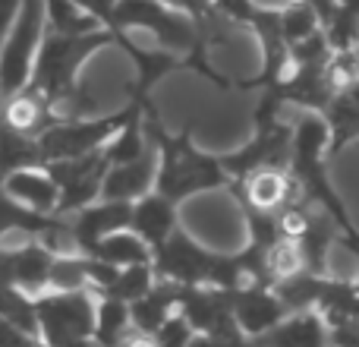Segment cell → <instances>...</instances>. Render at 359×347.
Masks as SVG:
<instances>
[{
	"label": "cell",
	"instance_id": "39",
	"mask_svg": "<svg viewBox=\"0 0 359 347\" xmlns=\"http://www.w3.org/2000/svg\"><path fill=\"white\" fill-rule=\"evenodd\" d=\"M0 107H4V98H0Z\"/></svg>",
	"mask_w": 359,
	"mask_h": 347
},
{
	"label": "cell",
	"instance_id": "26",
	"mask_svg": "<svg viewBox=\"0 0 359 347\" xmlns=\"http://www.w3.org/2000/svg\"><path fill=\"white\" fill-rule=\"evenodd\" d=\"M92 291L88 281V256L86 253H57L50 266V284L48 291Z\"/></svg>",
	"mask_w": 359,
	"mask_h": 347
},
{
	"label": "cell",
	"instance_id": "1",
	"mask_svg": "<svg viewBox=\"0 0 359 347\" xmlns=\"http://www.w3.org/2000/svg\"><path fill=\"white\" fill-rule=\"evenodd\" d=\"M145 126H149L151 139L158 145V155H161L155 190L164 192L168 199H174L177 205L189 196H198V192L224 190V186L233 183V177L227 174L221 158L208 155V152H202L192 143L189 126H183L177 133L164 130L151 101H145Z\"/></svg>",
	"mask_w": 359,
	"mask_h": 347
},
{
	"label": "cell",
	"instance_id": "12",
	"mask_svg": "<svg viewBox=\"0 0 359 347\" xmlns=\"http://www.w3.org/2000/svg\"><path fill=\"white\" fill-rule=\"evenodd\" d=\"M252 347H331V322L322 310L290 313L265 335L252 338Z\"/></svg>",
	"mask_w": 359,
	"mask_h": 347
},
{
	"label": "cell",
	"instance_id": "4",
	"mask_svg": "<svg viewBox=\"0 0 359 347\" xmlns=\"http://www.w3.org/2000/svg\"><path fill=\"white\" fill-rule=\"evenodd\" d=\"M149 32L158 41V48L177 51V54H189L198 44V25L189 13L177 10V6L164 4V0H120L117 13H114L111 32L114 38H123L126 32Z\"/></svg>",
	"mask_w": 359,
	"mask_h": 347
},
{
	"label": "cell",
	"instance_id": "3",
	"mask_svg": "<svg viewBox=\"0 0 359 347\" xmlns=\"http://www.w3.org/2000/svg\"><path fill=\"white\" fill-rule=\"evenodd\" d=\"M38 306V338L50 347H98V294L95 291H44L35 297Z\"/></svg>",
	"mask_w": 359,
	"mask_h": 347
},
{
	"label": "cell",
	"instance_id": "37",
	"mask_svg": "<svg viewBox=\"0 0 359 347\" xmlns=\"http://www.w3.org/2000/svg\"><path fill=\"white\" fill-rule=\"evenodd\" d=\"M341 4H344V6H347V10H350V13H356V16H359V0H341Z\"/></svg>",
	"mask_w": 359,
	"mask_h": 347
},
{
	"label": "cell",
	"instance_id": "27",
	"mask_svg": "<svg viewBox=\"0 0 359 347\" xmlns=\"http://www.w3.org/2000/svg\"><path fill=\"white\" fill-rule=\"evenodd\" d=\"M299 272H309L299 240H293V237L274 240L271 247H268V275H271V281L278 284V281H287Z\"/></svg>",
	"mask_w": 359,
	"mask_h": 347
},
{
	"label": "cell",
	"instance_id": "10",
	"mask_svg": "<svg viewBox=\"0 0 359 347\" xmlns=\"http://www.w3.org/2000/svg\"><path fill=\"white\" fill-rule=\"evenodd\" d=\"M230 303H233L236 325L246 332L249 341L259 338V335H265V332L274 329L280 319L290 316V310L284 306V300H280L278 294H274V287H268V284L236 287V291L230 294Z\"/></svg>",
	"mask_w": 359,
	"mask_h": 347
},
{
	"label": "cell",
	"instance_id": "29",
	"mask_svg": "<svg viewBox=\"0 0 359 347\" xmlns=\"http://www.w3.org/2000/svg\"><path fill=\"white\" fill-rule=\"evenodd\" d=\"M280 29H284L287 44H299L322 32V22L309 0H290L287 6H280Z\"/></svg>",
	"mask_w": 359,
	"mask_h": 347
},
{
	"label": "cell",
	"instance_id": "25",
	"mask_svg": "<svg viewBox=\"0 0 359 347\" xmlns=\"http://www.w3.org/2000/svg\"><path fill=\"white\" fill-rule=\"evenodd\" d=\"M44 13H48V29L60 32V35H86V32L104 29L76 0H44Z\"/></svg>",
	"mask_w": 359,
	"mask_h": 347
},
{
	"label": "cell",
	"instance_id": "20",
	"mask_svg": "<svg viewBox=\"0 0 359 347\" xmlns=\"http://www.w3.org/2000/svg\"><path fill=\"white\" fill-rule=\"evenodd\" d=\"M22 168H44L41 139L0 120V180Z\"/></svg>",
	"mask_w": 359,
	"mask_h": 347
},
{
	"label": "cell",
	"instance_id": "6",
	"mask_svg": "<svg viewBox=\"0 0 359 347\" xmlns=\"http://www.w3.org/2000/svg\"><path fill=\"white\" fill-rule=\"evenodd\" d=\"M139 101H130L120 111L104 114V117H79V120H57L50 130H44L41 136V152L44 164L50 162H67V158H82L88 152H98L117 136L126 126V120L139 111Z\"/></svg>",
	"mask_w": 359,
	"mask_h": 347
},
{
	"label": "cell",
	"instance_id": "21",
	"mask_svg": "<svg viewBox=\"0 0 359 347\" xmlns=\"http://www.w3.org/2000/svg\"><path fill=\"white\" fill-rule=\"evenodd\" d=\"M312 10L318 13L322 32L328 35L334 51H353L359 41V16L350 13L341 0H309Z\"/></svg>",
	"mask_w": 359,
	"mask_h": 347
},
{
	"label": "cell",
	"instance_id": "22",
	"mask_svg": "<svg viewBox=\"0 0 359 347\" xmlns=\"http://www.w3.org/2000/svg\"><path fill=\"white\" fill-rule=\"evenodd\" d=\"M88 256H98V259L114 262V266H120V268L142 266V262H155V249H151L133 228L117 230V234L98 240L92 249H88Z\"/></svg>",
	"mask_w": 359,
	"mask_h": 347
},
{
	"label": "cell",
	"instance_id": "35",
	"mask_svg": "<svg viewBox=\"0 0 359 347\" xmlns=\"http://www.w3.org/2000/svg\"><path fill=\"white\" fill-rule=\"evenodd\" d=\"M19 10H22V0H0V44L6 41L13 22L19 19Z\"/></svg>",
	"mask_w": 359,
	"mask_h": 347
},
{
	"label": "cell",
	"instance_id": "24",
	"mask_svg": "<svg viewBox=\"0 0 359 347\" xmlns=\"http://www.w3.org/2000/svg\"><path fill=\"white\" fill-rule=\"evenodd\" d=\"M133 329V310L126 300L98 297V322H95V344L117 347Z\"/></svg>",
	"mask_w": 359,
	"mask_h": 347
},
{
	"label": "cell",
	"instance_id": "16",
	"mask_svg": "<svg viewBox=\"0 0 359 347\" xmlns=\"http://www.w3.org/2000/svg\"><path fill=\"white\" fill-rule=\"evenodd\" d=\"M0 120H6L10 126L29 133V136H41V133L50 130L60 117H57V111H54V101H50L41 89L25 86V89H19L16 95H10V98L4 101V107H0Z\"/></svg>",
	"mask_w": 359,
	"mask_h": 347
},
{
	"label": "cell",
	"instance_id": "31",
	"mask_svg": "<svg viewBox=\"0 0 359 347\" xmlns=\"http://www.w3.org/2000/svg\"><path fill=\"white\" fill-rule=\"evenodd\" d=\"M196 335H198L196 325L183 316V310H174L168 316V322L155 332V341H158V347H189Z\"/></svg>",
	"mask_w": 359,
	"mask_h": 347
},
{
	"label": "cell",
	"instance_id": "36",
	"mask_svg": "<svg viewBox=\"0 0 359 347\" xmlns=\"http://www.w3.org/2000/svg\"><path fill=\"white\" fill-rule=\"evenodd\" d=\"M117 347H158V341H155V335H149V332H142V329H136V325H133V329L126 332V338Z\"/></svg>",
	"mask_w": 359,
	"mask_h": 347
},
{
	"label": "cell",
	"instance_id": "40",
	"mask_svg": "<svg viewBox=\"0 0 359 347\" xmlns=\"http://www.w3.org/2000/svg\"><path fill=\"white\" fill-rule=\"evenodd\" d=\"M331 347H337V344H331Z\"/></svg>",
	"mask_w": 359,
	"mask_h": 347
},
{
	"label": "cell",
	"instance_id": "32",
	"mask_svg": "<svg viewBox=\"0 0 359 347\" xmlns=\"http://www.w3.org/2000/svg\"><path fill=\"white\" fill-rule=\"evenodd\" d=\"M215 10L221 13L224 19H230L233 25H252V19L259 16L262 6L255 0H211Z\"/></svg>",
	"mask_w": 359,
	"mask_h": 347
},
{
	"label": "cell",
	"instance_id": "11",
	"mask_svg": "<svg viewBox=\"0 0 359 347\" xmlns=\"http://www.w3.org/2000/svg\"><path fill=\"white\" fill-rule=\"evenodd\" d=\"M69 224H73L76 247H79L82 253H88L98 240L130 228L133 224V202H123V199H98V202L86 205L82 211L69 215Z\"/></svg>",
	"mask_w": 359,
	"mask_h": 347
},
{
	"label": "cell",
	"instance_id": "34",
	"mask_svg": "<svg viewBox=\"0 0 359 347\" xmlns=\"http://www.w3.org/2000/svg\"><path fill=\"white\" fill-rule=\"evenodd\" d=\"M76 4H79L82 10L88 13V16L98 19L104 29H111L114 13H117V4H120V0H76Z\"/></svg>",
	"mask_w": 359,
	"mask_h": 347
},
{
	"label": "cell",
	"instance_id": "33",
	"mask_svg": "<svg viewBox=\"0 0 359 347\" xmlns=\"http://www.w3.org/2000/svg\"><path fill=\"white\" fill-rule=\"evenodd\" d=\"M189 347H252V341H249L243 332H217V335L198 332Z\"/></svg>",
	"mask_w": 359,
	"mask_h": 347
},
{
	"label": "cell",
	"instance_id": "17",
	"mask_svg": "<svg viewBox=\"0 0 359 347\" xmlns=\"http://www.w3.org/2000/svg\"><path fill=\"white\" fill-rule=\"evenodd\" d=\"M4 190L13 199H19L22 205L41 211V215H57V205H60V183L50 177L48 168H22L6 174Z\"/></svg>",
	"mask_w": 359,
	"mask_h": 347
},
{
	"label": "cell",
	"instance_id": "15",
	"mask_svg": "<svg viewBox=\"0 0 359 347\" xmlns=\"http://www.w3.org/2000/svg\"><path fill=\"white\" fill-rule=\"evenodd\" d=\"M130 228L136 230V234L142 237L151 249L164 247V243L174 237V230L180 228L177 202H174V199H168L164 192L151 190L149 196H142V199H136V202H133V224H130Z\"/></svg>",
	"mask_w": 359,
	"mask_h": 347
},
{
	"label": "cell",
	"instance_id": "23",
	"mask_svg": "<svg viewBox=\"0 0 359 347\" xmlns=\"http://www.w3.org/2000/svg\"><path fill=\"white\" fill-rule=\"evenodd\" d=\"M325 120L331 126V143H328V158L341 155L350 143L359 139V105L350 95H337L328 107H325Z\"/></svg>",
	"mask_w": 359,
	"mask_h": 347
},
{
	"label": "cell",
	"instance_id": "18",
	"mask_svg": "<svg viewBox=\"0 0 359 347\" xmlns=\"http://www.w3.org/2000/svg\"><path fill=\"white\" fill-rule=\"evenodd\" d=\"M69 228V218L60 215H41V211L22 205L19 199H13L0 183V240L16 234H32V237H48L54 230Z\"/></svg>",
	"mask_w": 359,
	"mask_h": 347
},
{
	"label": "cell",
	"instance_id": "9",
	"mask_svg": "<svg viewBox=\"0 0 359 347\" xmlns=\"http://www.w3.org/2000/svg\"><path fill=\"white\" fill-rule=\"evenodd\" d=\"M230 186L236 192V202L252 205V209L262 211H280L284 205L306 199L303 186L293 177L290 168H259L246 174L243 180H233Z\"/></svg>",
	"mask_w": 359,
	"mask_h": 347
},
{
	"label": "cell",
	"instance_id": "30",
	"mask_svg": "<svg viewBox=\"0 0 359 347\" xmlns=\"http://www.w3.org/2000/svg\"><path fill=\"white\" fill-rule=\"evenodd\" d=\"M325 79L334 95H347L359 82V60L353 51H334L325 63Z\"/></svg>",
	"mask_w": 359,
	"mask_h": 347
},
{
	"label": "cell",
	"instance_id": "2",
	"mask_svg": "<svg viewBox=\"0 0 359 347\" xmlns=\"http://www.w3.org/2000/svg\"><path fill=\"white\" fill-rule=\"evenodd\" d=\"M117 44L111 29L86 32V35H60V32H44V41L38 48V60L32 70L29 86L41 89L50 101L67 98L79 89V73L101 48Z\"/></svg>",
	"mask_w": 359,
	"mask_h": 347
},
{
	"label": "cell",
	"instance_id": "38",
	"mask_svg": "<svg viewBox=\"0 0 359 347\" xmlns=\"http://www.w3.org/2000/svg\"><path fill=\"white\" fill-rule=\"evenodd\" d=\"M35 347H50V344H44V341H38V344H35Z\"/></svg>",
	"mask_w": 359,
	"mask_h": 347
},
{
	"label": "cell",
	"instance_id": "19",
	"mask_svg": "<svg viewBox=\"0 0 359 347\" xmlns=\"http://www.w3.org/2000/svg\"><path fill=\"white\" fill-rule=\"evenodd\" d=\"M130 310H133V325L149 332V335H155V332L168 322L170 313L180 310V284L158 278L155 287H151L145 297H139L136 303H130Z\"/></svg>",
	"mask_w": 359,
	"mask_h": 347
},
{
	"label": "cell",
	"instance_id": "8",
	"mask_svg": "<svg viewBox=\"0 0 359 347\" xmlns=\"http://www.w3.org/2000/svg\"><path fill=\"white\" fill-rule=\"evenodd\" d=\"M293 158V126H287L280 117L255 120V133L246 145L224 155V168L233 180H243L246 174L259 168H290Z\"/></svg>",
	"mask_w": 359,
	"mask_h": 347
},
{
	"label": "cell",
	"instance_id": "28",
	"mask_svg": "<svg viewBox=\"0 0 359 347\" xmlns=\"http://www.w3.org/2000/svg\"><path fill=\"white\" fill-rule=\"evenodd\" d=\"M155 281H158L155 262L126 266V268H120V278L111 284V291L101 294V297H117V300H126V303H136L139 297H145L155 287Z\"/></svg>",
	"mask_w": 359,
	"mask_h": 347
},
{
	"label": "cell",
	"instance_id": "14",
	"mask_svg": "<svg viewBox=\"0 0 359 347\" xmlns=\"http://www.w3.org/2000/svg\"><path fill=\"white\" fill-rule=\"evenodd\" d=\"M117 44L130 54V60L136 63V82H133V98L130 101H139V105L149 101L151 89H155L168 73H174V70H186V57L177 54V51H168V48L145 51V48H139L130 35H123Z\"/></svg>",
	"mask_w": 359,
	"mask_h": 347
},
{
	"label": "cell",
	"instance_id": "13",
	"mask_svg": "<svg viewBox=\"0 0 359 347\" xmlns=\"http://www.w3.org/2000/svg\"><path fill=\"white\" fill-rule=\"evenodd\" d=\"M158 168H161V155L158 145L151 152H145L142 158L126 164H111L104 177V190L101 199H123V202H136V199L149 196L158 183Z\"/></svg>",
	"mask_w": 359,
	"mask_h": 347
},
{
	"label": "cell",
	"instance_id": "5",
	"mask_svg": "<svg viewBox=\"0 0 359 347\" xmlns=\"http://www.w3.org/2000/svg\"><path fill=\"white\" fill-rule=\"evenodd\" d=\"M44 32H48L44 0H22L19 19L13 22L6 41L0 44V98L4 101L32 82V70H35Z\"/></svg>",
	"mask_w": 359,
	"mask_h": 347
},
{
	"label": "cell",
	"instance_id": "7",
	"mask_svg": "<svg viewBox=\"0 0 359 347\" xmlns=\"http://www.w3.org/2000/svg\"><path fill=\"white\" fill-rule=\"evenodd\" d=\"M50 171V177L60 183V205L57 215L69 218L76 211H82L86 205L98 202L101 190H104V177L111 171V158L104 149L88 152L82 158H67V162H50L44 164Z\"/></svg>",
	"mask_w": 359,
	"mask_h": 347
}]
</instances>
